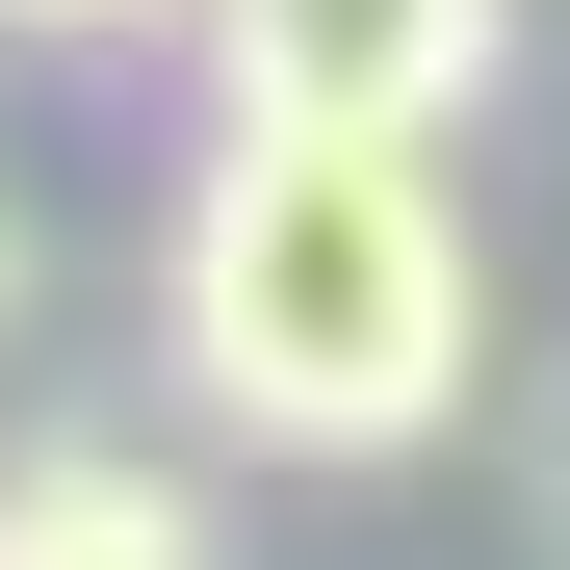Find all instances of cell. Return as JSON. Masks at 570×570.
I'll return each mask as SVG.
<instances>
[{"instance_id": "4", "label": "cell", "mask_w": 570, "mask_h": 570, "mask_svg": "<svg viewBox=\"0 0 570 570\" xmlns=\"http://www.w3.org/2000/svg\"><path fill=\"white\" fill-rule=\"evenodd\" d=\"M0 27H52V52H156V27H234V0H0Z\"/></svg>"}, {"instance_id": "3", "label": "cell", "mask_w": 570, "mask_h": 570, "mask_svg": "<svg viewBox=\"0 0 570 570\" xmlns=\"http://www.w3.org/2000/svg\"><path fill=\"white\" fill-rule=\"evenodd\" d=\"M0 570H208V493L130 441H52V466H0Z\"/></svg>"}, {"instance_id": "6", "label": "cell", "mask_w": 570, "mask_h": 570, "mask_svg": "<svg viewBox=\"0 0 570 570\" xmlns=\"http://www.w3.org/2000/svg\"><path fill=\"white\" fill-rule=\"evenodd\" d=\"M0 285H27V208H0Z\"/></svg>"}, {"instance_id": "2", "label": "cell", "mask_w": 570, "mask_h": 570, "mask_svg": "<svg viewBox=\"0 0 570 570\" xmlns=\"http://www.w3.org/2000/svg\"><path fill=\"white\" fill-rule=\"evenodd\" d=\"M493 52H519V0H234L208 27L234 130H390V156H441L493 105Z\"/></svg>"}, {"instance_id": "5", "label": "cell", "mask_w": 570, "mask_h": 570, "mask_svg": "<svg viewBox=\"0 0 570 570\" xmlns=\"http://www.w3.org/2000/svg\"><path fill=\"white\" fill-rule=\"evenodd\" d=\"M519 493H544V544H570V363H544V415H519Z\"/></svg>"}, {"instance_id": "1", "label": "cell", "mask_w": 570, "mask_h": 570, "mask_svg": "<svg viewBox=\"0 0 570 570\" xmlns=\"http://www.w3.org/2000/svg\"><path fill=\"white\" fill-rule=\"evenodd\" d=\"M466 337H493V259H466L441 156H390V130H208L181 156L156 363L259 466H415L466 415Z\"/></svg>"}]
</instances>
